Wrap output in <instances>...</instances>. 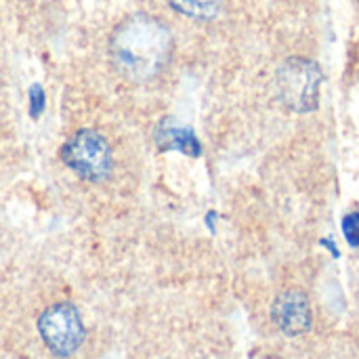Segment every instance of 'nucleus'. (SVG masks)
<instances>
[{
    "label": "nucleus",
    "mask_w": 359,
    "mask_h": 359,
    "mask_svg": "<svg viewBox=\"0 0 359 359\" xmlns=\"http://www.w3.org/2000/svg\"><path fill=\"white\" fill-rule=\"evenodd\" d=\"M322 80L324 74L316 61L292 57L278 69V95L292 111H313L320 103Z\"/></svg>",
    "instance_id": "nucleus-3"
},
{
    "label": "nucleus",
    "mask_w": 359,
    "mask_h": 359,
    "mask_svg": "<svg viewBox=\"0 0 359 359\" xmlns=\"http://www.w3.org/2000/svg\"><path fill=\"white\" fill-rule=\"evenodd\" d=\"M38 332L48 351L59 358L74 355L84 341V324L72 303L48 307L38 320Z\"/></svg>",
    "instance_id": "nucleus-4"
},
{
    "label": "nucleus",
    "mask_w": 359,
    "mask_h": 359,
    "mask_svg": "<svg viewBox=\"0 0 359 359\" xmlns=\"http://www.w3.org/2000/svg\"><path fill=\"white\" fill-rule=\"evenodd\" d=\"M168 27L149 17L135 15L122 21L109 40V55L114 65L130 80H149L166 65L170 57Z\"/></svg>",
    "instance_id": "nucleus-1"
},
{
    "label": "nucleus",
    "mask_w": 359,
    "mask_h": 359,
    "mask_svg": "<svg viewBox=\"0 0 359 359\" xmlns=\"http://www.w3.org/2000/svg\"><path fill=\"white\" fill-rule=\"evenodd\" d=\"M44 90H42V86L40 84H34L32 86V90H29V114H32V118H40V114L44 111Z\"/></svg>",
    "instance_id": "nucleus-9"
},
{
    "label": "nucleus",
    "mask_w": 359,
    "mask_h": 359,
    "mask_svg": "<svg viewBox=\"0 0 359 359\" xmlns=\"http://www.w3.org/2000/svg\"><path fill=\"white\" fill-rule=\"evenodd\" d=\"M168 2L177 13L198 21H208L217 17L223 4V0H168Z\"/></svg>",
    "instance_id": "nucleus-7"
},
{
    "label": "nucleus",
    "mask_w": 359,
    "mask_h": 359,
    "mask_svg": "<svg viewBox=\"0 0 359 359\" xmlns=\"http://www.w3.org/2000/svg\"><path fill=\"white\" fill-rule=\"evenodd\" d=\"M271 320L286 337H301L309 332L313 326V311L307 294L301 290L282 292L271 305Z\"/></svg>",
    "instance_id": "nucleus-5"
},
{
    "label": "nucleus",
    "mask_w": 359,
    "mask_h": 359,
    "mask_svg": "<svg viewBox=\"0 0 359 359\" xmlns=\"http://www.w3.org/2000/svg\"><path fill=\"white\" fill-rule=\"evenodd\" d=\"M158 143L162 149H179L187 156H198L202 151L196 135L189 128L172 124V120H164L158 128Z\"/></svg>",
    "instance_id": "nucleus-6"
},
{
    "label": "nucleus",
    "mask_w": 359,
    "mask_h": 359,
    "mask_svg": "<svg viewBox=\"0 0 359 359\" xmlns=\"http://www.w3.org/2000/svg\"><path fill=\"white\" fill-rule=\"evenodd\" d=\"M61 158L67 168H72L80 179H86L90 183H101L111 175L114 158L111 147L105 141L103 135L90 128H82L74 133L63 149Z\"/></svg>",
    "instance_id": "nucleus-2"
},
{
    "label": "nucleus",
    "mask_w": 359,
    "mask_h": 359,
    "mask_svg": "<svg viewBox=\"0 0 359 359\" xmlns=\"http://www.w3.org/2000/svg\"><path fill=\"white\" fill-rule=\"evenodd\" d=\"M343 233L351 246H359V212H349L343 219Z\"/></svg>",
    "instance_id": "nucleus-8"
}]
</instances>
